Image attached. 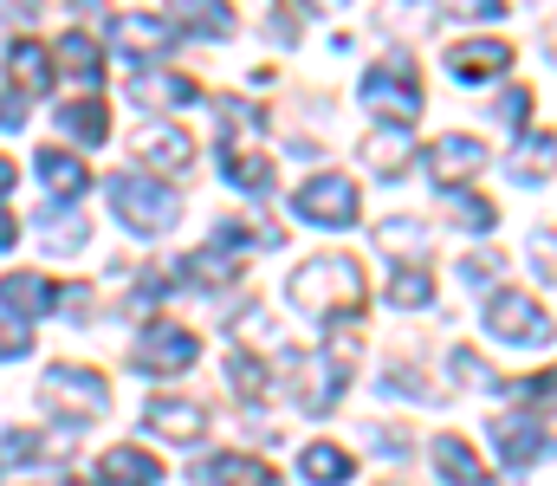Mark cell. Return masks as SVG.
<instances>
[{"mask_svg":"<svg viewBox=\"0 0 557 486\" xmlns=\"http://www.w3.org/2000/svg\"><path fill=\"white\" fill-rule=\"evenodd\" d=\"M525 111H532V91H506V98H499V117H506V124H525Z\"/></svg>","mask_w":557,"mask_h":486,"instance_id":"8d00e7d4","label":"cell"},{"mask_svg":"<svg viewBox=\"0 0 557 486\" xmlns=\"http://www.w3.org/2000/svg\"><path fill=\"white\" fill-rule=\"evenodd\" d=\"M39 175H46V188H52L59 201H78V195L91 188V169L78 157H65V150H39Z\"/></svg>","mask_w":557,"mask_h":486,"instance_id":"d4e9b609","label":"cell"},{"mask_svg":"<svg viewBox=\"0 0 557 486\" xmlns=\"http://www.w3.org/2000/svg\"><path fill=\"white\" fill-rule=\"evenodd\" d=\"M39 234H46L52 253H78V247H85V221H78L72 208H46V214H39Z\"/></svg>","mask_w":557,"mask_h":486,"instance_id":"83f0119b","label":"cell"},{"mask_svg":"<svg viewBox=\"0 0 557 486\" xmlns=\"http://www.w3.org/2000/svg\"><path fill=\"white\" fill-rule=\"evenodd\" d=\"M227 376H234L240 402H260V396H267V370H260V357H253V350H234V357H227Z\"/></svg>","mask_w":557,"mask_h":486,"instance_id":"4dcf8cb0","label":"cell"},{"mask_svg":"<svg viewBox=\"0 0 557 486\" xmlns=\"http://www.w3.org/2000/svg\"><path fill=\"white\" fill-rule=\"evenodd\" d=\"M13 240H20V221H13V214H7V208H0V253H7V247H13Z\"/></svg>","mask_w":557,"mask_h":486,"instance_id":"60d3db41","label":"cell"},{"mask_svg":"<svg viewBox=\"0 0 557 486\" xmlns=\"http://www.w3.org/2000/svg\"><path fill=\"white\" fill-rule=\"evenodd\" d=\"M0 124H7V130L26 124V98H0Z\"/></svg>","mask_w":557,"mask_h":486,"instance_id":"ab89813d","label":"cell"},{"mask_svg":"<svg viewBox=\"0 0 557 486\" xmlns=\"http://www.w3.org/2000/svg\"><path fill=\"white\" fill-rule=\"evenodd\" d=\"M195 357H201V337L188 324H149L137 337V370H149V376H182V370H195Z\"/></svg>","mask_w":557,"mask_h":486,"instance_id":"5b68a950","label":"cell"},{"mask_svg":"<svg viewBox=\"0 0 557 486\" xmlns=\"http://www.w3.org/2000/svg\"><path fill=\"white\" fill-rule=\"evenodd\" d=\"M182 273H188L201 292H221V286L240 273V260H234V253H188V260H182Z\"/></svg>","mask_w":557,"mask_h":486,"instance_id":"f1b7e54d","label":"cell"},{"mask_svg":"<svg viewBox=\"0 0 557 486\" xmlns=\"http://www.w3.org/2000/svg\"><path fill=\"white\" fill-rule=\"evenodd\" d=\"M447 20H499L506 13V0H434Z\"/></svg>","mask_w":557,"mask_h":486,"instance_id":"e575fe53","label":"cell"},{"mask_svg":"<svg viewBox=\"0 0 557 486\" xmlns=\"http://www.w3.org/2000/svg\"><path fill=\"white\" fill-rule=\"evenodd\" d=\"M512 175H519V182H532V175L545 182V175H552V130H539V137H525V150L512 157Z\"/></svg>","mask_w":557,"mask_h":486,"instance_id":"d6a6232c","label":"cell"},{"mask_svg":"<svg viewBox=\"0 0 557 486\" xmlns=\"http://www.w3.org/2000/svg\"><path fill=\"white\" fill-rule=\"evenodd\" d=\"M111 39H117V52L149 59V52H169V46H175V26L156 20V13H117V20H111Z\"/></svg>","mask_w":557,"mask_h":486,"instance_id":"9a60e30c","label":"cell"},{"mask_svg":"<svg viewBox=\"0 0 557 486\" xmlns=\"http://www.w3.org/2000/svg\"><path fill=\"white\" fill-rule=\"evenodd\" d=\"M454 214H460V227H473V234L499 227V208H493V201H480V195H467V188H454Z\"/></svg>","mask_w":557,"mask_h":486,"instance_id":"836d02e7","label":"cell"},{"mask_svg":"<svg viewBox=\"0 0 557 486\" xmlns=\"http://www.w3.org/2000/svg\"><path fill=\"white\" fill-rule=\"evenodd\" d=\"M221 169H227V182H240L247 195L273 188V162H267V157H253L247 144H221Z\"/></svg>","mask_w":557,"mask_h":486,"instance_id":"4316f807","label":"cell"},{"mask_svg":"<svg viewBox=\"0 0 557 486\" xmlns=\"http://www.w3.org/2000/svg\"><path fill=\"white\" fill-rule=\"evenodd\" d=\"M98 474H104V486H156L162 481V461L143 454V448H131V441H117V448H104Z\"/></svg>","mask_w":557,"mask_h":486,"instance_id":"ac0fdd59","label":"cell"},{"mask_svg":"<svg viewBox=\"0 0 557 486\" xmlns=\"http://www.w3.org/2000/svg\"><path fill=\"white\" fill-rule=\"evenodd\" d=\"M0 306H7V319H46V312H59V286L39 279V273H7Z\"/></svg>","mask_w":557,"mask_h":486,"instance_id":"5bb4252c","label":"cell"},{"mask_svg":"<svg viewBox=\"0 0 557 486\" xmlns=\"http://www.w3.org/2000/svg\"><path fill=\"white\" fill-rule=\"evenodd\" d=\"M486 331L499 344H532V337H545V306L532 292H493L486 299Z\"/></svg>","mask_w":557,"mask_h":486,"instance_id":"ba28073f","label":"cell"},{"mask_svg":"<svg viewBox=\"0 0 557 486\" xmlns=\"http://www.w3.org/2000/svg\"><path fill=\"white\" fill-rule=\"evenodd\" d=\"M506 65H512V46H506V39H460V46H447V72H454L460 85L499 78Z\"/></svg>","mask_w":557,"mask_h":486,"instance_id":"8fae6325","label":"cell"},{"mask_svg":"<svg viewBox=\"0 0 557 486\" xmlns=\"http://www.w3.org/2000/svg\"><path fill=\"white\" fill-rule=\"evenodd\" d=\"M493 448L506 454V468H539L552 454V428H545V415L539 422L532 415H499L493 422Z\"/></svg>","mask_w":557,"mask_h":486,"instance_id":"9c48e42d","label":"cell"},{"mask_svg":"<svg viewBox=\"0 0 557 486\" xmlns=\"http://www.w3.org/2000/svg\"><path fill=\"white\" fill-rule=\"evenodd\" d=\"M363 104H370L376 117H389L396 130H409L421 117V104H428L421 85H416V59H409V52H389V59L363 78Z\"/></svg>","mask_w":557,"mask_h":486,"instance_id":"3957f363","label":"cell"},{"mask_svg":"<svg viewBox=\"0 0 557 486\" xmlns=\"http://www.w3.org/2000/svg\"><path fill=\"white\" fill-rule=\"evenodd\" d=\"M434 299V279H428V266H403L396 279H389V306H403V312H416Z\"/></svg>","mask_w":557,"mask_h":486,"instance_id":"f546056e","label":"cell"},{"mask_svg":"<svg viewBox=\"0 0 557 486\" xmlns=\"http://www.w3.org/2000/svg\"><path fill=\"white\" fill-rule=\"evenodd\" d=\"M344 370L350 363H324V357H298V409H311V415H324L331 402H337V389H344Z\"/></svg>","mask_w":557,"mask_h":486,"instance_id":"2e32d148","label":"cell"},{"mask_svg":"<svg viewBox=\"0 0 557 486\" xmlns=\"http://www.w3.org/2000/svg\"><path fill=\"white\" fill-rule=\"evenodd\" d=\"M292 208H298V221H318V227H357V214H363L357 182H350V175H337V169L311 175V182L292 195Z\"/></svg>","mask_w":557,"mask_h":486,"instance_id":"277c9868","label":"cell"},{"mask_svg":"<svg viewBox=\"0 0 557 486\" xmlns=\"http://www.w3.org/2000/svg\"><path fill=\"white\" fill-rule=\"evenodd\" d=\"M26 350H33V331L20 319H0V363H20Z\"/></svg>","mask_w":557,"mask_h":486,"instance_id":"d590c367","label":"cell"},{"mask_svg":"<svg viewBox=\"0 0 557 486\" xmlns=\"http://www.w3.org/2000/svg\"><path fill=\"white\" fill-rule=\"evenodd\" d=\"M480 169H486V144H480V137H467V130H454V137L428 144V175L441 182V195L467 188V175H480Z\"/></svg>","mask_w":557,"mask_h":486,"instance_id":"52a82bcc","label":"cell"},{"mask_svg":"<svg viewBox=\"0 0 557 486\" xmlns=\"http://www.w3.org/2000/svg\"><path fill=\"white\" fill-rule=\"evenodd\" d=\"M13 188V157H0V195Z\"/></svg>","mask_w":557,"mask_h":486,"instance_id":"b9f144b4","label":"cell"},{"mask_svg":"<svg viewBox=\"0 0 557 486\" xmlns=\"http://www.w3.org/2000/svg\"><path fill=\"white\" fill-rule=\"evenodd\" d=\"M39 396H46L52 409H72V415H104V402H111V383H104L98 370H78V363H59V370H46V383H39Z\"/></svg>","mask_w":557,"mask_h":486,"instance_id":"8992f818","label":"cell"},{"mask_svg":"<svg viewBox=\"0 0 557 486\" xmlns=\"http://www.w3.org/2000/svg\"><path fill=\"white\" fill-rule=\"evenodd\" d=\"M363 162H370L383 182H396V175H409V162H416V137H409V130H376V137L363 144Z\"/></svg>","mask_w":557,"mask_h":486,"instance_id":"603a6c76","label":"cell"},{"mask_svg":"<svg viewBox=\"0 0 557 486\" xmlns=\"http://www.w3.org/2000/svg\"><path fill=\"white\" fill-rule=\"evenodd\" d=\"M169 26H188V39H227L234 7L227 0H169Z\"/></svg>","mask_w":557,"mask_h":486,"instance_id":"e0dca14e","label":"cell"},{"mask_svg":"<svg viewBox=\"0 0 557 486\" xmlns=\"http://www.w3.org/2000/svg\"><path fill=\"white\" fill-rule=\"evenodd\" d=\"M434 468H441V481H454V486H486V461L460 435H441L434 441Z\"/></svg>","mask_w":557,"mask_h":486,"instance_id":"44dd1931","label":"cell"},{"mask_svg":"<svg viewBox=\"0 0 557 486\" xmlns=\"http://www.w3.org/2000/svg\"><path fill=\"white\" fill-rule=\"evenodd\" d=\"M137 162L182 175V169H195V137L175 130V124H149V130H137Z\"/></svg>","mask_w":557,"mask_h":486,"instance_id":"4fadbf2b","label":"cell"},{"mask_svg":"<svg viewBox=\"0 0 557 486\" xmlns=\"http://www.w3.org/2000/svg\"><path fill=\"white\" fill-rule=\"evenodd\" d=\"M131 98H137L143 111H162V104H195V98H201V85H195V78H182V72H137Z\"/></svg>","mask_w":557,"mask_h":486,"instance_id":"d6986e66","label":"cell"},{"mask_svg":"<svg viewBox=\"0 0 557 486\" xmlns=\"http://www.w3.org/2000/svg\"><path fill=\"white\" fill-rule=\"evenodd\" d=\"M143 428L149 435H169V441H201L208 435V409L188 402V396H149L143 402Z\"/></svg>","mask_w":557,"mask_h":486,"instance_id":"30bf717a","label":"cell"},{"mask_svg":"<svg viewBox=\"0 0 557 486\" xmlns=\"http://www.w3.org/2000/svg\"><path fill=\"white\" fill-rule=\"evenodd\" d=\"M7 78H13V91L46 98L52 91V46L46 39H13L7 46Z\"/></svg>","mask_w":557,"mask_h":486,"instance_id":"7c38bea8","label":"cell"},{"mask_svg":"<svg viewBox=\"0 0 557 486\" xmlns=\"http://www.w3.org/2000/svg\"><path fill=\"white\" fill-rule=\"evenodd\" d=\"M72 72L78 85H91L98 91V78H104V52H98V39H85V33H65L59 46H52V72Z\"/></svg>","mask_w":557,"mask_h":486,"instance_id":"7402d4cb","label":"cell"},{"mask_svg":"<svg viewBox=\"0 0 557 486\" xmlns=\"http://www.w3.org/2000/svg\"><path fill=\"white\" fill-rule=\"evenodd\" d=\"M376 240H383V247H396L403 260H421V253H428V227H421V221H383V227H376Z\"/></svg>","mask_w":557,"mask_h":486,"instance_id":"1f68e13d","label":"cell"},{"mask_svg":"<svg viewBox=\"0 0 557 486\" xmlns=\"http://www.w3.org/2000/svg\"><path fill=\"white\" fill-rule=\"evenodd\" d=\"M292 306H305V312H324V319H357L363 312V266L350 260V253H324V260H305L298 273H292Z\"/></svg>","mask_w":557,"mask_h":486,"instance_id":"6da1fadb","label":"cell"},{"mask_svg":"<svg viewBox=\"0 0 557 486\" xmlns=\"http://www.w3.org/2000/svg\"><path fill=\"white\" fill-rule=\"evenodd\" d=\"M493 273H499V260H493V253H473V260H467V279H473V286H486Z\"/></svg>","mask_w":557,"mask_h":486,"instance_id":"74e56055","label":"cell"},{"mask_svg":"<svg viewBox=\"0 0 557 486\" xmlns=\"http://www.w3.org/2000/svg\"><path fill=\"white\" fill-rule=\"evenodd\" d=\"M111 214L131 227V234H169L182 201L169 195V182H149V175H111Z\"/></svg>","mask_w":557,"mask_h":486,"instance_id":"7a4b0ae2","label":"cell"},{"mask_svg":"<svg viewBox=\"0 0 557 486\" xmlns=\"http://www.w3.org/2000/svg\"><path fill=\"white\" fill-rule=\"evenodd\" d=\"M298 474L311 486H344L350 474H357V461L344 454V448H331V441H311L305 454H298Z\"/></svg>","mask_w":557,"mask_h":486,"instance_id":"cb8c5ba5","label":"cell"},{"mask_svg":"<svg viewBox=\"0 0 557 486\" xmlns=\"http://www.w3.org/2000/svg\"><path fill=\"white\" fill-rule=\"evenodd\" d=\"M59 124H65L78 144H104V130H111V111H104V98H98V91H85L78 104H65V111H59Z\"/></svg>","mask_w":557,"mask_h":486,"instance_id":"484cf974","label":"cell"},{"mask_svg":"<svg viewBox=\"0 0 557 486\" xmlns=\"http://www.w3.org/2000/svg\"><path fill=\"white\" fill-rule=\"evenodd\" d=\"M201 481L208 486H278V474L260 454H214V461H201Z\"/></svg>","mask_w":557,"mask_h":486,"instance_id":"ffe728a7","label":"cell"},{"mask_svg":"<svg viewBox=\"0 0 557 486\" xmlns=\"http://www.w3.org/2000/svg\"><path fill=\"white\" fill-rule=\"evenodd\" d=\"M539 279L552 286V227H539Z\"/></svg>","mask_w":557,"mask_h":486,"instance_id":"f35d334b","label":"cell"}]
</instances>
